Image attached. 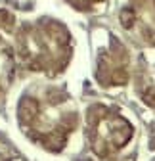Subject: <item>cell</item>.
<instances>
[{"mask_svg":"<svg viewBox=\"0 0 155 161\" xmlns=\"http://www.w3.org/2000/svg\"><path fill=\"white\" fill-rule=\"evenodd\" d=\"M65 2L69 6H73L75 10H79V12H92L100 4H104L105 0H65Z\"/></svg>","mask_w":155,"mask_h":161,"instance_id":"cell-8","label":"cell"},{"mask_svg":"<svg viewBox=\"0 0 155 161\" xmlns=\"http://www.w3.org/2000/svg\"><path fill=\"white\" fill-rule=\"evenodd\" d=\"M119 23L146 44L155 46V0H130L119 12Z\"/></svg>","mask_w":155,"mask_h":161,"instance_id":"cell-5","label":"cell"},{"mask_svg":"<svg viewBox=\"0 0 155 161\" xmlns=\"http://www.w3.org/2000/svg\"><path fill=\"white\" fill-rule=\"evenodd\" d=\"M134 136L132 123L109 106L94 104L86 111V140L100 159H111L128 146Z\"/></svg>","mask_w":155,"mask_h":161,"instance_id":"cell-3","label":"cell"},{"mask_svg":"<svg viewBox=\"0 0 155 161\" xmlns=\"http://www.w3.org/2000/svg\"><path fill=\"white\" fill-rule=\"evenodd\" d=\"M13 69H15L13 50L6 40L0 38V96L10 86L12 79H13Z\"/></svg>","mask_w":155,"mask_h":161,"instance_id":"cell-7","label":"cell"},{"mask_svg":"<svg viewBox=\"0 0 155 161\" xmlns=\"http://www.w3.org/2000/svg\"><path fill=\"white\" fill-rule=\"evenodd\" d=\"M105 35L107 40L100 44L98 56H96V79L105 88L125 86L130 80V54L121 40H117L109 33Z\"/></svg>","mask_w":155,"mask_h":161,"instance_id":"cell-4","label":"cell"},{"mask_svg":"<svg viewBox=\"0 0 155 161\" xmlns=\"http://www.w3.org/2000/svg\"><path fill=\"white\" fill-rule=\"evenodd\" d=\"M17 123L31 142L48 152H61L79 127V111L65 90L35 88L19 100Z\"/></svg>","mask_w":155,"mask_h":161,"instance_id":"cell-1","label":"cell"},{"mask_svg":"<svg viewBox=\"0 0 155 161\" xmlns=\"http://www.w3.org/2000/svg\"><path fill=\"white\" fill-rule=\"evenodd\" d=\"M136 88L144 104L155 109V75L149 71V67L144 65V62L136 71Z\"/></svg>","mask_w":155,"mask_h":161,"instance_id":"cell-6","label":"cell"},{"mask_svg":"<svg viewBox=\"0 0 155 161\" xmlns=\"http://www.w3.org/2000/svg\"><path fill=\"white\" fill-rule=\"evenodd\" d=\"M15 56L29 71L56 77L65 71L73 58V36L56 19L44 17L31 21L17 31Z\"/></svg>","mask_w":155,"mask_h":161,"instance_id":"cell-2","label":"cell"},{"mask_svg":"<svg viewBox=\"0 0 155 161\" xmlns=\"http://www.w3.org/2000/svg\"><path fill=\"white\" fill-rule=\"evenodd\" d=\"M0 161H21L17 157H8V155H0Z\"/></svg>","mask_w":155,"mask_h":161,"instance_id":"cell-9","label":"cell"}]
</instances>
